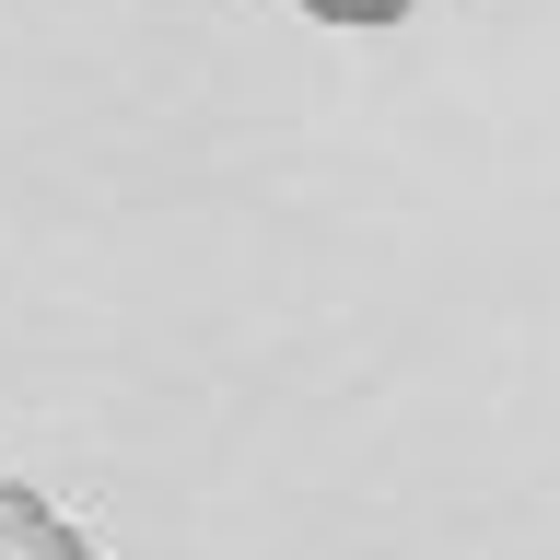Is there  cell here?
I'll return each instance as SVG.
<instances>
[{
  "mask_svg": "<svg viewBox=\"0 0 560 560\" xmlns=\"http://www.w3.org/2000/svg\"><path fill=\"white\" fill-rule=\"evenodd\" d=\"M315 24H397V12H409V0H304Z\"/></svg>",
  "mask_w": 560,
  "mask_h": 560,
  "instance_id": "obj_2",
  "label": "cell"
},
{
  "mask_svg": "<svg viewBox=\"0 0 560 560\" xmlns=\"http://www.w3.org/2000/svg\"><path fill=\"white\" fill-rule=\"evenodd\" d=\"M0 560H94V537L59 502H35L24 479H0Z\"/></svg>",
  "mask_w": 560,
  "mask_h": 560,
  "instance_id": "obj_1",
  "label": "cell"
}]
</instances>
